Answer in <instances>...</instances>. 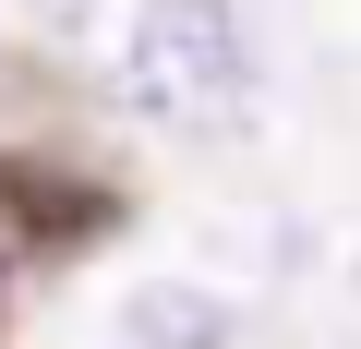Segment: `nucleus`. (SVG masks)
<instances>
[{"label":"nucleus","mask_w":361,"mask_h":349,"mask_svg":"<svg viewBox=\"0 0 361 349\" xmlns=\"http://www.w3.org/2000/svg\"><path fill=\"white\" fill-rule=\"evenodd\" d=\"M121 97L145 121H180L205 133L253 97V49L229 25V0H157V13H133V49H121Z\"/></svg>","instance_id":"1"},{"label":"nucleus","mask_w":361,"mask_h":349,"mask_svg":"<svg viewBox=\"0 0 361 349\" xmlns=\"http://www.w3.org/2000/svg\"><path fill=\"white\" fill-rule=\"evenodd\" d=\"M133 325H145V349H229V313L193 301V289H145Z\"/></svg>","instance_id":"2"},{"label":"nucleus","mask_w":361,"mask_h":349,"mask_svg":"<svg viewBox=\"0 0 361 349\" xmlns=\"http://www.w3.org/2000/svg\"><path fill=\"white\" fill-rule=\"evenodd\" d=\"M25 13H49V25H85V0H25Z\"/></svg>","instance_id":"3"}]
</instances>
